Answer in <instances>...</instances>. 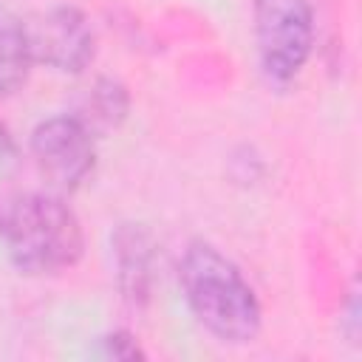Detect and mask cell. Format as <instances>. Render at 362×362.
<instances>
[{"label":"cell","mask_w":362,"mask_h":362,"mask_svg":"<svg viewBox=\"0 0 362 362\" xmlns=\"http://www.w3.org/2000/svg\"><path fill=\"white\" fill-rule=\"evenodd\" d=\"M34 62L62 74H79L93 59V28L74 6H54L25 23Z\"/></svg>","instance_id":"obj_5"},{"label":"cell","mask_w":362,"mask_h":362,"mask_svg":"<svg viewBox=\"0 0 362 362\" xmlns=\"http://www.w3.org/2000/svg\"><path fill=\"white\" fill-rule=\"evenodd\" d=\"M119 288L130 305H141L150 297L153 283V243L139 223H122L113 235Z\"/></svg>","instance_id":"obj_6"},{"label":"cell","mask_w":362,"mask_h":362,"mask_svg":"<svg viewBox=\"0 0 362 362\" xmlns=\"http://www.w3.org/2000/svg\"><path fill=\"white\" fill-rule=\"evenodd\" d=\"M178 283L195 320L221 342L243 345L260 334L263 311L255 288L212 243L192 240L184 249Z\"/></svg>","instance_id":"obj_1"},{"label":"cell","mask_w":362,"mask_h":362,"mask_svg":"<svg viewBox=\"0 0 362 362\" xmlns=\"http://www.w3.org/2000/svg\"><path fill=\"white\" fill-rule=\"evenodd\" d=\"M31 156L57 189H76L93 170V133L79 116H51L31 130Z\"/></svg>","instance_id":"obj_4"},{"label":"cell","mask_w":362,"mask_h":362,"mask_svg":"<svg viewBox=\"0 0 362 362\" xmlns=\"http://www.w3.org/2000/svg\"><path fill=\"white\" fill-rule=\"evenodd\" d=\"M31 62L34 57L25 23L8 8H0V99L17 93L25 85Z\"/></svg>","instance_id":"obj_7"},{"label":"cell","mask_w":362,"mask_h":362,"mask_svg":"<svg viewBox=\"0 0 362 362\" xmlns=\"http://www.w3.org/2000/svg\"><path fill=\"white\" fill-rule=\"evenodd\" d=\"M0 243L23 274H57L82 257L85 235L62 198L20 192L0 206Z\"/></svg>","instance_id":"obj_2"},{"label":"cell","mask_w":362,"mask_h":362,"mask_svg":"<svg viewBox=\"0 0 362 362\" xmlns=\"http://www.w3.org/2000/svg\"><path fill=\"white\" fill-rule=\"evenodd\" d=\"M124 113H127V90L113 79H99L93 85V90L88 93L79 119L93 133V130L116 127L124 119Z\"/></svg>","instance_id":"obj_8"},{"label":"cell","mask_w":362,"mask_h":362,"mask_svg":"<svg viewBox=\"0 0 362 362\" xmlns=\"http://www.w3.org/2000/svg\"><path fill=\"white\" fill-rule=\"evenodd\" d=\"M260 74L274 88H288L305 68L314 45L311 0H252Z\"/></svg>","instance_id":"obj_3"},{"label":"cell","mask_w":362,"mask_h":362,"mask_svg":"<svg viewBox=\"0 0 362 362\" xmlns=\"http://www.w3.org/2000/svg\"><path fill=\"white\" fill-rule=\"evenodd\" d=\"M99 354L105 359H122V362H130V359H144V351L139 348V342L133 339V334L127 331H113L107 337L99 339Z\"/></svg>","instance_id":"obj_9"}]
</instances>
